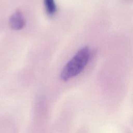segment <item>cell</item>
<instances>
[{
  "label": "cell",
  "instance_id": "6da1fadb",
  "mask_svg": "<svg viewBox=\"0 0 133 133\" xmlns=\"http://www.w3.org/2000/svg\"><path fill=\"white\" fill-rule=\"evenodd\" d=\"M90 57V51L87 47L81 48L63 68L61 78L66 81L79 74L87 64Z\"/></svg>",
  "mask_w": 133,
  "mask_h": 133
},
{
  "label": "cell",
  "instance_id": "7a4b0ae2",
  "mask_svg": "<svg viewBox=\"0 0 133 133\" xmlns=\"http://www.w3.org/2000/svg\"><path fill=\"white\" fill-rule=\"evenodd\" d=\"M9 25L14 30L18 31L23 29L25 25V20L20 10H17L10 17Z\"/></svg>",
  "mask_w": 133,
  "mask_h": 133
},
{
  "label": "cell",
  "instance_id": "3957f363",
  "mask_svg": "<svg viewBox=\"0 0 133 133\" xmlns=\"http://www.w3.org/2000/svg\"><path fill=\"white\" fill-rule=\"evenodd\" d=\"M45 10L48 15L52 16L56 11V5L54 0H44Z\"/></svg>",
  "mask_w": 133,
  "mask_h": 133
}]
</instances>
